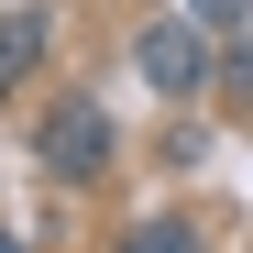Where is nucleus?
Masks as SVG:
<instances>
[{
	"instance_id": "1",
	"label": "nucleus",
	"mask_w": 253,
	"mask_h": 253,
	"mask_svg": "<svg viewBox=\"0 0 253 253\" xmlns=\"http://www.w3.org/2000/svg\"><path fill=\"white\" fill-rule=\"evenodd\" d=\"M132 66L154 77L165 99H198V88H209V33H198L187 11H154V22H143V44H132Z\"/></svg>"
},
{
	"instance_id": "2",
	"label": "nucleus",
	"mask_w": 253,
	"mask_h": 253,
	"mask_svg": "<svg viewBox=\"0 0 253 253\" xmlns=\"http://www.w3.org/2000/svg\"><path fill=\"white\" fill-rule=\"evenodd\" d=\"M44 165H55V176H99V165H110V110L99 99H55L44 110Z\"/></svg>"
},
{
	"instance_id": "3",
	"label": "nucleus",
	"mask_w": 253,
	"mask_h": 253,
	"mask_svg": "<svg viewBox=\"0 0 253 253\" xmlns=\"http://www.w3.org/2000/svg\"><path fill=\"white\" fill-rule=\"evenodd\" d=\"M33 55H44V22H33V11H0V88H11Z\"/></svg>"
},
{
	"instance_id": "4",
	"label": "nucleus",
	"mask_w": 253,
	"mask_h": 253,
	"mask_svg": "<svg viewBox=\"0 0 253 253\" xmlns=\"http://www.w3.org/2000/svg\"><path fill=\"white\" fill-rule=\"evenodd\" d=\"M121 253H198V231H187V220H132Z\"/></svg>"
},
{
	"instance_id": "5",
	"label": "nucleus",
	"mask_w": 253,
	"mask_h": 253,
	"mask_svg": "<svg viewBox=\"0 0 253 253\" xmlns=\"http://www.w3.org/2000/svg\"><path fill=\"white\" fill-rule=\"evenodd\" d=\"M187 11H209V22H242V11H253V0H187Z\"/></svg>"
},
{
	"instance_id": "6",
	"label": "nucleus",
	"mask_w": 253,
	"mask_h": 253,
	"mask_svg": "<svg viewBox=\"0 0 253 253\" xmlns=\"http://www.w3.org/2000/svg\"><path fill=\"white\" fill-rule=\"evenodd\" d=\"M242 66H253V11H242Z\"/></svg>"
},
{
	"instance_id": "7",
	"label": "nucleus",
	"mask_w": 253,
	"mask_h": 253,
	"mask_svg": "<svg viewBox=\"0 0 253 253\" xmlns=\"http://www.w3.org/2000/svg\"><path fill=\"white\" fill-rule=\"evenodd\" d=\"M0 253H22V242H0Z\"/></svg>"
}]
</instances>
